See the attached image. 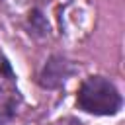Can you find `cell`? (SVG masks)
<instances>
[{
    "label": "cell",
    "mask_w": 125,
    "mask_h": 125,
    "mask_svg": "<svg viewBox=\"0 0 125 125\" xmlns=\"http://www.w3.org/2000/svg\"><path fill=\"white\" fill-rule=\"evenodd\" d=\"M80 109L94 115H113L121 107V94L104 76H90L82 82L76 98Z\"/></svg>",
    "instance_id": "obj_1"
},
{
    "label": "cell",
    "mask_w": 125,
    "mask_h": 125,
    "mask_svg": "<svg viewBox=\"0 0 125 125\" xmlns=\"http://www.w3.org/2000/svg\"><path fill=\"white\" fill-rule=\"evenodd\" d=\"M0 74H8V76L12 74V70H10V64H8V62H6L2 57H0Z\"/></svg>",
    "instance_id": "obj_2"
}]
</instances>
